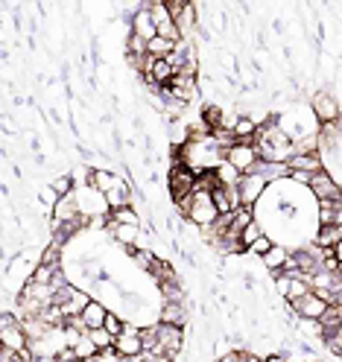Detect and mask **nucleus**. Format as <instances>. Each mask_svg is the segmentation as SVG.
Returning <instances> with one entry per match:
<instances>
[{
  "label": "nucleus",
  "mask_w": 342,
  "mask_h": 362,
  "mask_svg": "<svg viewBox=\"0 0 342 362\" xmlns=\"http://www.w3.org/2000/svg\"><path fill=\"white\" fill-rule=\"evenodd\" d=\"M167 190H170V199L176 202V205H178V202H185L188 196L196 193V173L190 167H185V164L173 161L170 178H167Z\"/></svg>",
  "instance_id": "obj_1"
},
{
  "label": "nucleus",
  "mask_w": 342,
  "mask_h": 362,
  "mask_svg": "<svg viewBox=\"0 0 342 362\" xmlns=\"http://www.w3.org/2000/svg\"><path fill=\"white\" fill-rule=\"evenodd\" d=\"M0 345H6L18 354L30 348V336L24 330V322L12 313H4V319H0Z\"/></svg>",
  "instance_id": "obj_2"
},
{
  "label": "nucleus",
  "mask_w": 342,
  "mask_h": 362,
  "mask_svg": "<svg viewBox=\"0 0 342 362\" xmlns=\"http://www.w3.org/2000/svg\"><path fill=\"white\" fill-rule=\"evenodd\" d=\"M188 219H190L193 225H199L202 231H205V228H211V225L220 219V211H217V205H214L211 193H193V196H190Z\"/></svg>",
  "instance_id": "obj_3"
},
{
  "label": "nucleus",
  "mask_w": 342,
  "mask_h": 362,
  "mask_svg": "<svg viewBox=\"0 0 342 362\" xmlns=\"http://www.w3.org/2000/svg\"><path fill=\"white\" fill-rule=\"evenodd\" d=\"M167 9L173 15V21H176L181 38L190 41L193 33H196V24H199V21H196V4H190V0H170Z\"/></svg>",
  "instance_id": "obj_4"
},
{
  "label": "nucleus",
  "mask_w": 342,
  "mask_h": 362,
  "mask_svg": "<svg viewBox=\"0 0 342 362\" xmlns=\"http://www.w3.org/2000/svg\"><path fill=\"white\" fill-rule=\"evenodd\" d=\"M310 108H313V115H316V120L322 123V126H328V123H339V103H336V97L331 94V90H316L313 94V100H310Z\"/></svg>",
  "instance_id": "obj_5"
},
{
  "label": "nucleus",
  "mask_w": 342,
  "mask_h": 362,
  "mask_svg": "<svg viewBox=\"0 0 342 362\" xmlns=\"http://www.w3.org/2000/svg\"><path fill=\"white\" fill-rule=\"evenodd\" d=\"M225 161H228V164H234L243 175H249V173L258 167V161H261L258 144H234L232 149L225 152Z\"/></svg>",
  "instance_id": "obj_6"
},
{
  "label": "nucleus",
  "mask_w": 342,
  "mask_h": 362,
  "mask_svg": "<svg viewBox=\"0 0 342 362\" xmlns=\"http://www.w3.org/2000/svg\"><path fill=\"white\" fill-rule=\"evenodd\" d=\"M181 345H185V327H173V325L158 322V348L149 354H170L173 359H178Z\"/></svg>",
  "instance_id": "obj_7"
},
{
  "label": "nucleus",
  "mask_w": 342,
  "mask_h": 362,
  "mask_svg": "<svg viewBox=\"0 0 342 362\" xmlns=\"http://www.w3.org/2000/svg\"><path fill=\"white\" fill-rule=\"evenodd\" d=\"M141 330H144V327H135L132 322H126V325H123V333L114 339V351H118L120 356H141V354H144Z\"/></svg>",
  "instance_id": "obj_8"
},
{
  "label": "nucleus",
  "mask_w": 342,
  "mask_h": 362,
  "mask_svg": "<svg viewBox=\"0 0 342 362\" xmlns=\"http://www.w3.org/2000/svg\"><path fill=\"white\" fill-rule=\"evenodd\" d=\"M290 307H292V313L299 315V319H304V322H319V319L325 315V310H328V301H325V298H319L316 292L310 289L304 298L290 301Z\"/></svg>",
  "instance_id": "obj_9"
},
{
  "label": "nucleus",
  "mask_w": 342,
  "mask_h": 362,
  "mask_svg": "<svg viewBox=\"0 0 342 362\" xmlns=\"http://www.w3.org/2000/svg\"><path fill=\"white\" fill-rule=\"evenodd\" d=\"M240 202L246 208H255L258 202L266 196V190H269V181L266 178H261V175H243V181H240Z\"/></svg>",
  "instance_id": "obj_10"
},
{
  "label": "nucleus",
  "mask_w": 342,
  "mask_h": 362,
  "mask_svg": "<svg viewBox=\"0 0 342 362\" xmlns=\"http://www.w3.org/2000/svg\"><path fill=\"white\" fill-rule=\"evenodd\" d=\"M129 33H132V35H138V38H144L147 44L158 35V27H155V21H152L149 4H141V6H138V12H135V15L129 18Z\"/></svg>",
  "instance_id": "obj_11"
},
{
  "label": "nucleus",
  "mask_w": 342,
  "mask_h": 362,
  "mask_svg": "<svg viewBox=\"0 0 342 362\" xmlns=\"http://www.w3.org/2000/svg\"><path fill=\"white\" fill-rule=\"evenodd\" d=\"M310 193L319 199V202H325V199H342V187L336 185V178L328 173V170H322V173H316L313 178H310Z\"/></svg>",
  "instance_id": "obj_12"
},
{
  "label": "nucleus",
  "mask_w": 342,
  "mask_h": 362,
  "mask_svg": "<svg viewBox=\"0 0 342 362\" xmlns=\"http://www.w3.org/2000/svg\"><path fill=\"white\" fill-rule=\"evenodd\" d=\"M149 12H152V21H155V27H158V35L170 38V41H181V33L176 27V21H173L167 4H149Z\"/></svg>",
  "instance_id": "obj_13"
},
{
  "label": "nucleus",
  "mask_w": 342,
  "mask_h": 362,
  "mask_svg": "<svg viewBox=\"0 0 342 362\" xmlns=\"http://www.w3.org/2000/svg\"><path fill=\"white\" fill-rule=\"evenodd\" d=\"M158 322L173 327H188V304L185 301H161L158 307Z\"/></svg>",
  "instance_id": "obj_14"
},
{
  "label": "nucleus",
  "mask_w": 342,
  "mask_h": 362,
  "mask_svg": "<svg viewBox=\"0 0 342 362\" xmlns=\"http://www.w3.org/2000/svg\"><path fill=\"white\" fill-rule=\"evenodd\" d=\"M211 199H214V205H217L220 216H228V214H234L237 208H243L240 190H237V187H222V185H220V187L211 193Z\"/></svg>",
  "instance_id": "obj_15"
},
{
  "label": "nucleus",
  "mask_w": 342,
  "mask_h": 362,
  "mask_svg": "<svg viewBox=\"0 0 342 362\" xmlns=\"http://www.w3.org/2000/svg\"><path fill=\"white\" fill-rule=\"evenodd\" d=\"M106 319H108L106 304L97 301V298H91V304L82 310V325H85V330H97V327H103Z\"/></svg>",
  "instance_id": "obj_16"
},
{
  "label": "nucleus",
  "mask_w": 342,
  "mask_h": 362,
  "mask_svg": "<svg viewBox=\"0 0 342 362\" xmlns=\"http://www.w3.org/2000/svg\"><path fill=\"white\" fill-rule=\"evenodd\" d=\"M287 164H290V170H295V173H307V175H316V173H322V170H325L322 155H292Z\"/></svg>",
  "instance_id": "obj_17"
},
{
  "label": "nucleus",
  "mask_w": 342,
  "mask_h": 362,
  "mask_svg": "<svg viewBox=\"0 0 342 362\" xmlns=\"http://www.w3.org/2000/svg\"><path fill=\"white\" fill-rule=\"evenodd\" d=\"M319 222L322 225H339L342 228V199L319 202Z\"/></svg>",
  "instance_id": "obj_18"
},
{
  "label": "nucleus",
  "mask_w": 342,
  "mask_h": 362,
  "mask_svg": "<svg viewBox=\"0 0 342 362\" xmlns=\"http://www.w3.org/2000/svg\"><path fill=\"white\" fill-rule=\"evenodd\" d=\"M287 260H290V248L287 245H272L269 252L261 257V263L269 269V272H284V266H287Z\"/></svg>",
  "instance_id": "obj_19"
},
{
  "label": "nucleus",
  "mask_w": 342,
  "mask_h": 362,
  "mask_svg": "<svg viewBox=\"0 0 342 362\" xmlns=\"http://www.w3.org/2000/svg\"><path fill=\"white\" fill-rule=\"evenodd\" d=\"M106 228H108V234L118 240V243H123V245H135L141 240V225H108L106 222Z\"/></svg>",
  "instance_id": "obj_20"
},
{
  "label": "nucleus",
  "mask_w": 342,
  "mask_h": 362,
  "mask_svg": "<svg viewBox=\"0 0 342 362\" xmlns=\"http://www.w3.org/2000/svg\"><path fill=\"white\" fill-rule=\"evenodd\" d=\"M103 199H106V208H108V211L129 208V202H132V187L126 185V181H120V185L114 187V190H108Z\"/></svg>",
  "instance_id": "obj_21"
},
{
  "label": "nucleus",
  "mask_w": 342,
  "mask_h": 362,
  "mask_svg": "<svg viewBox=\"0 0 342 362\" xmlns=\"http://www.w3.org/2000/svg\"><path fill=\"white\" fill-rule=\"evenodd\" d=\"M339 240H342V228H339V225H319V234H316V245L319 248H325V252L334 255V248H336Z\"/></svg>",
  "instance_id": "obj_22"
},
{
  "label": "nucleus",
  "mask_w": 342,
  "mask_h": 362,
  "mask_svg": "<svg viewBox=\"0 0 342 362\" xmlns=\"http://www.w3.org/2000/svg\"><path fill=\"white\" fill-rule=\"evenodd\" d=\"M319 327H322V336H331V333H336V330L342 327V307H339L336 301L328 304L325 315L319 319Z\"/></svg>",
  "instance_id": "obj_23"
},
{
  "label": "nucleus",
  "mask_w": 342,
  "mask_h": 362,
  "mask_svg": "<svg viewBox=\"0 0 342 362\" xmlns=\"http://www.w3.org/2000/svg\"><path fill=\"white\" fill-rule=\"evenodd\" d=\"M178 47V41H170V38H161V35H155L149 44H147V56L149 59H170Z\"/></svg>",
  "instance_id": "obj_24"
},
{
  "label": "nucleus",
  "mask_w": 342,
  "mask_h": 362,
  "mask_svg": "<svg viewBox=\"0 0 342 362\" xmlns=\"http://www.w3.org/2000/svg\"><path fill=\"white\" fill-rule=\"evenodd\" d=\"M214 173H217V178H220L222 187H240V181H243V173H240L234 164H228V161H222Z\"/></svg>",
  "instance_id": "obj_25"
},
{
  "label": "nucleus",
  "mask_w": 342,
  "mask_h": 362,
  "mask_svg": "<svg viewBox=\"0 0 342 362\" xmlns=\"http://www.w3.org/2000/svg\"><path fill=\"white\" fill-rule=\"evenodd\" d=\"M106 222H108V225H141V216H138V211H132V205H129V208L108 211Z\"/></svg>",
  "instance_id": "obj_26"
},
{
  "label": "nucleus",
  "mask_w": 342,
  "mask_h": 362,
  "mask_svg": "<svg viewBox=\"0 0 342 362\" xmlns=\"http://www.w3.org/2000/svg\"><path fill=\"white\" fill-rule=\"evenodd\" d=\"M88 336H91V342L97 345V351H108V348H114V336L106 330V327H97V330H88Z\"/></svg>",
  "instance_id": "obj_27"
},
{
  "label": "nucleus",
  "mask_w": 342,
  "mask_h": 362,
  "mask_svg": "<svg viewBox=\"0 0 342 362\" xmlns=\"http://www.w3.org/2000/svg\"><path fill=\"white\" fill-rule=\"evenodd\" d=\"M74 351H76V356H79V359H91V356H97V354H100V351H97V345L91 342V336H88V333H82V339L74 345Z\"/></svg>",
  "instance_id": "obj_28"
},
{
  "label": "nucleus",
  "mask_w": 342,
  "mask_h": 362,
  "mask_svg": "<svg viewBox=\"0 0 342 362\" xmlns=\"http://www.w3.org/2000/svg\"><path fill=\"white\" fill-rule=\"evenodd\" d=\"M266 231H263V225H261V219H255L252 225H249V228L243 231V237H240V243H243V248H249V245H252L255 240H261Z\"/></svg>",
  "instance_id": "obj_29"
},
{
  "label": "nucleus",
  "mask_w": 342,
  "mask_h": 362,
  "mask_svg": "<svg viewBox=\"0 0 342 362\" xmlns=\"http://www.w3.org/2000/svg\"><path fill=\"white\" fill-rule=\"evenodd\" d=\"M59 196H71L74 193V175L71 173H64V175H56L53 178V185H50Z\"/></svg>",
  "instance_id": "obj_30"
},
{
  "label": "nucleus",
  "mask_w": 342,
  "mask_h": 362,
  "mask_svg": "<svg viewBox=\"0 0 342 362\" xmlns=\"http://www.w3.org/2000/svg\"><path fill=\"white\" fill-rule=\"evenodd\" d=\"M272 245H275V243H272V237H269V234H263L261 240H255L252 245H249V248H246V252H249V255H252V257H258V260H261V257H263V255L269 252V248H272Z\"/></svg>",
  "instance_id": "obj_31"
},
{
  "label": "nucleus",
  "mask_w": 342,
  "mask_h": 362,
  "mask_svg": "<svg viewBox=\"0 0 342 362\" xmlns=\"http://www.w3.org/2000/svg\"><path fill=\"white\" fill-rule=\"evenodd\" d=\"M126 53H129V56H138V59H144V56H147V41L129 33V38H126Z\"/></svg>",
  "instance_id": "obj_32"
},
{
  "label": "nucleus",
  "mask_w": 342,
  "mask_h": 362,
  "mask_svg": "<svg viewBox=\"0 0 342 362\" xmlns=\"http://www.w3.org/2000/svg\"><path fill=\"white\" fill-rule=\"evenodd\" d=\"M123 325H126V322L120 319V315H114V313H108V319H106V325H103V327H106V330H108V333H111L114 339H118V336L123 333Z\"/></svg>",
  "instance_id": "obj_33"
},
{
  "label": "nucleus",
  "mask_w": 342,
  "mask_h": 362,
  "mask_svg": "<svg viewBox=\"0 0 342 362\" xmlns=\"http://www.w3.org/2000/svg\"><path fill=\"white\" fill-rule=\"evenodd\" d=\"M155 260H158V257H155V255L149 252V248H138V252H135V263H141V266H144L147 272H149V269L155 266Z\"/></svg>",
  "instance_id": "obj_34"
},
{
  "label": "nucleus",
  "mask_w": 342,
  "mask_h": 362,
  "mask_svg": "<svg viewBox=\"0 0 342 362\" xmlns=\"http://www.w3.org/2000/svg\"><path fill=\"white\" fill-rule=\"evenodd\" d=\"M38 199H41V205H47V208L53 211V208H56V202H59L62 196H59V193H56V190H53V187L47 185V187H41V193H38Z\"/></svg>",
  "instance_id": "obj_35"
},
{
  "label": "nucleus",
  "mask_w": 342,
  "mask_h": 362,
  "mask_svg": "<svg viewBox=\"0 0 342 362\" xmlns=\"http://www.w3.org/2000/svg\"><path fill=\"white\" fill-rule=\"evenodd\" d=\"M97 362H126V356H120L114 348H108V351H100L97 354Z\"/></svg>",
  "instance_id": "obj_36"
},
{
  "label": "nucleus",
  "mask_w": 342,
  "mask_h": 362,
  "mask_svg": "<svg viewBox=\"0 0 342 362\" xmlns=\"http://www.w3.org/2000/svg\"><path fill=\"white\" fill-rule=\"evenodd\" d=\"M18 359V351L6 348V345H0V362H15Z\"/></svg>",
  "instance_id": "obj_37"
},
{
  "label": "nucleus",
  "mask_w": 342,
  "mask_h": 362,
  "mask_svg": "<svg viewBox=\"0 0 342 362\" xmlns=\"http://www.w3.org/2000/svg\"><path fill=\"white\" fill-rule=\"evenodd\" d=\"M217 362H243V351H228V354H222Z\"/></svg>",
  "instance_id": "obj_38"
},
{
  "label": "nucleus",
  "mask_w": 342,
  "mask_h": 362,
  "mask_svg": "<svg viewBox=\"0 0 342 362\" xmlns=\"http://www.w3.org/2000/svg\"><path fill=\"white\" fill-rule=\"evenodd\" d=\"M266 362H290L284 354H272V356H266Z\"/></svg>",
  "instance_id": "obj_39"
},
{
  "label": "nucleus",
  "mask_w": 342,
  "mask_h": 362,
  "mask_svg": "<svg viewBox=\"0 0 342 362\" xmlns=\"http://www.w3.org/2000/svg\"><path fill=\"white\" fill-rule=\"evenodd\" d=\"M334 257L342 263V240H339V243H336V248H334Z\"/></svg>",
  "instance_id": "obj_40"
},
{
  "label": "nucleus",
  "mask_w": 342,
  "mask_h": 362,
  "mask_svg": "<svg viewBox=\"0 0 342 362\" xmlns=\"http://www.w3.org/2000/svg\"><path fill=\"white\" fill-rule=\"evenodd\" d=\"M126 362H147V356L141 354V356H126Z\"/></svg>",
  "instance_id": "obj_41"
},
{
  "label": "nucleus",
  "mask_w": 342,
  "mask_h": 362,
  "mask_svg": "<svg viewBox=\"0 0 342 362\" xmlns=\"http://www.w3.org/2000/svg\"><path fill=\"white\" fill-rule=\"evenodd\" d=\"M35 362H59L56 356H35Z\"/></svg>",
  "instance_id": "obj_42"
},
{
  "label": "nucleus",
  "mask_w": 342,
  "mask_h": 362,
  "mask_svg": "<svg viewBox=\"0 0 342 362\" xmlns=\"http://www.w3.org/2000/svg\"><path fill=\"white\" fill-rule=\"evenodd\" d=\"M334 301H336V304H339V307H342V289H339V292H336V298H334Z\"/></svg>",
  "instance_id": "obj_43"
}]
</instances>
